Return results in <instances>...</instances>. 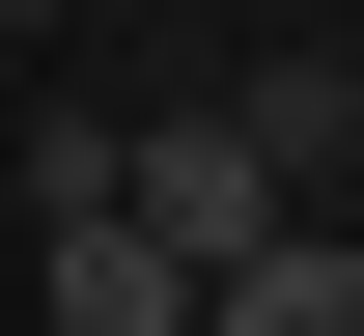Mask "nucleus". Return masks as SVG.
<instances>
[{
	"label": "nucleus",
	"instance_id": "1",
	"mask_svg": "<svg viewBox=\"0 0 364 336\" xmlns=\"http://www.w3.org/2000/svg\"><path fill=\"white\" fill-rule=\"evenodd\" d=\"M112 196H140V224H168V252H196V281H225V252L280 224V141H252V112H225V85H168V112H112Z\"/></svg>",
	"mask_w": 364,
	"mask_h": 336
},
{
	"label": "nucleus",
	"instance_id": "2",
	"mask_svg": "<svg viewBox=\"0 0 364 336\" xmlns=\"http://www.w3.org/2000/svg\"><path fill=\"white\" fill-rule=\"evenodd\" d=\"M196 336H364V224H336V196H280L225 281H196Z\"/></svg>",
	"mask_w": 364,
	"mask_h": 336
},
{
	"label": "nucleus",
	"instance_id": "3",
	"mask_svg": "<svg viewBox=\"0 0 364 336\" xmlns=\"http://www.w3.org/2000/svg\"><path fill=\"white\" fill-rule=\"evenodd\" d=\"M225 112L280 141V196H364V56H225Z\"/></svg>",
	"mask_w": 364,
	"mask_h": 336
},
{
	"label": "nucleus",
	"instance_id": "4",
	"mask_svg": "<svg viewBox=\"0 0 364 336\" xmlns=\"http://www.w3.org/2000/svg\"><path fill=\"white\" fill-rule=\"evenodd\" d=\"M0 28H85V0H0Z\"/></svg>",
	"mask_w": 364,
	"mask_h": 336
}]
</instances>
